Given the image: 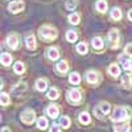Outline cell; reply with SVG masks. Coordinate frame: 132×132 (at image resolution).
<instances>
[{
    "instance_id": "4",
    "label": "cell",
    "mask_w": 132,
    "mask_h": 132,
    "mask_svg": "<svg viewBox=\"0 0 132 132\" xmlns=\"http://www.w3.org/2000/svg\"><path fill=\"white\" fill-rule=\"evenodd\" d=\"M120 45V35L119 30L111 29L108 32V46L111 49H118Z\"/></svg>"
},
{
    "instance_id": "34",
    "label": "cell",
    "mask_w": 132,
    "mask_h": 132,
    "mask_svg": "<svg viewBox=\"0 0 132 132\" xmlns=\"http://www.w3.org/2000/svg\"><path fill=\"white\" fill-rule=\"evenodd\" d=\"M124 53L129 58H132V44H127V45L124 46Z\"/></svg>"
},
{
    "instance_id": "2",
    "label": "cell",
    "mask_w": 132,
    "mask_h": 132,
    "mask_svg": "<svg viewBox=\"0 0 132 132\" xmlns=\"http://www.w3.org/2000/svg\"><path fill=\"white\" fill-rule=\"evenodd\" d=\"M38 36L42 41H52L57 38L58 33H57V29L53 28L52 25H44L38 29Z\"/></svg>"
},
{
    "instance_id": "22",
    "label": "cell",
    "mask_w": 132,
    "mask_h": 132,
    "mask_svg": "<svg viewBox=\"0 0 132 132\" xmlns=\"http://www.w3.org/2000/svg\"><path fill=\"white\" fill-rule=\"evenodd\" d=\"M69 82H70L71 85H78V83L81 82V77H79V74L77 73V71L71 73V74L69 75Z\"/></svg>"
},
{
    "instance_id": "23",
    "label": "cell",
    "mask_w": 132,
    "mask_h": 132,
    "mask_svg": "<svg viewBox=\"0 0 132 132\" xmlns=\"http://www.w3.org/2000/svg\"><path fill=\"white\" fill-rule=\"evenodd\" d=\"M57 70L60 71V73H66L69 70V63L66 62V61H60L58 63H57Z\"/></svg>"
},
{
    "instance_id": "5",
    "label": "cell",
    "mask_w": 132,
    "mask_h": 132,
    "mask_svg": "<svg viewBox=\"0 0 132 132\" xmlns=\"http://www.w3.org/2000/svg\"><path fill=\"white\" fill-rule=\"evenodd\" d=\"M66 96H68V101L71 104H78L82 101V93L78 89H70L68 91V95H66Z\"/></svg>"
},
{
    "instance_id": "26",
    "label": "cell",
    "mask_w": 132,
    "mask_h": 132,
    "mask_svg": "<svg viewBox=\"0 0 132 132\" xmlns=\"http://www.w3.org/2000/svg\"><path fill=\"white\" fill-rule=\"evenodd\" d=\"M58 96H60V91L57 89H54V87L48 91V98L50 101H56V99H58Z\"/></svg>"
},
{
    "instance_id": "35",
    "label": "cell",
    "mask_w": 132,
    "mask_h": 132,
    "mask_svg": "<svg viewBox=\"0 0 132 132\" xmlns=\"http://www.w3.org/2000/svg\"><path fill=\"white\" fill-rule=\"evenodd\" d=\"M60 126H61V124H60ZM60 126H58V124H53L52 128H50V131H52V132H53V131H61Z\"/></svg>"
},
{
    "instance_id": "37",
    "label": "cell",
    "mask_w": 132,
    "mask_h": 132,
    "mask_svg": "<svg viewBox=\"0 0 132 132\" xmlns=\"http://www.w3.org/2000/svg\"><path fill=\"white\" fill-rule=\"evenodd\" d=\"M131 71H132V62H131Z\"/></svg>"
},
{
    "instance_id": "28",
    "label": "cell",
    "mask_w": 132,
    "mask_h": 132,
    "mask_svg": "<svg viewBox=\"0 0 132 132\" xmlns=\"http://www.w3.org/2000/svg\"><path fill=\"white\" fill-rule=\"evenodd\" d=\"M111 19L119 21L120 19H122V11H120L119 8H112L111 9Z\"/></svg>"
},
{
    "instance_id": "32",
    "label": "cell",
    "mask_w": 132,
    "mask_h": 132,
    "mask_svg": "<svg viewBox=\"0 0 132 132\" xmlns=\"http://www.w3.org/2000/svg\"><path fill=\"white\" fill-rule=\"evenodd\" d=\"M77 5H78V0H68L65 4L66 9H69V11H74L77 8Z\"/></svg>"
},
{
    "instance_id": "21",
    "label": "cell",
    "mask_w": 132,
    "mask_h": 132,
    "mask_svg": "<svg viewBox=\"0 0 132 132\" xmlns=\"http://www.w3.org/2000/svg\"><path fill=\"white\" fill-rule=\"evenodd\" d=\"M0 61H2L3 66H9L11 62H12V56L9 53H3L2 57H0Z\"/></svg>"
},
{
    "instance_id": "11",
    "label": "cell",
    "mask_w": 132,
    "mask_h": 132,
    "mask_svg": "<svg viewBox=\"0 0 132 132\" xmlns=\"http://www.w3.org/2000/svg\"><path fill=\"white\" fill-rule=\"evenodd\" d=\"M58 114H60V108H58L57 104H50V106L46 108V115L50 116L52 119H56V118L58 116Z\"/></svg>"
},
{
    "instance_id": "25",
    "label": "cell",
    "mask_w": 132,
    "mask_h": 132,
    "mask_svg": "<svg viewBox=\"0 0 132 132\" xmlns=\"http://www.w3.org/2000/svg\"><path fill=\"white\" fill-rule=\"evenodd\" d=\"M66 40H68L69 42H75L77 40H78L77 32L75 30H68V33H66Z\"/></svg>"
},
{
    "instance_id": "29",
    "label": "cell",
    "mask_w": 132,
    "mask_h": 132,
    "mask_svg": "<svg viewBox=\"0 0 132 132\" xmlns=\"http://www.w3.org/2000/svg\"><path fill=\"white\" fill-rule=\"evenodd\" d=\"M77 52H78L79 54H86L87 52H89V48H87L86 42H79L78 45H77Z\"/></svg>"
},
{
    "instance_id": "3",
    "label": "cell",
    "mask_w": 132,
    "mask_h": 132,
    "mask_svg": "<svg viewBox=\"0 0 132 132\" xmlns=\"http://www.w3.org/2000/svg\"><path fill=\"white\" fill-rule=\"evenodd\" d=\"M110 111H111V106H110V103H107V102H101L98 106H95L94 110H93L94 115H95L96 119H99V120H102Z\"/></svg>"
},
{
    "instance_id": "36",
    "label": "cell",
    "mask_w": 132,
    "mask_h": 132,
    "mask_svg": "<svg viewBox=\"0 0 132 132\" xmlns=\"http://www.w3.org/2000/svg\"><path fill=\"white\" fill-rule=\"evenodd\" d=\"M128 19H129V21H132V9L128 12Z\"/></svg>"
},
{
    "instance_id": "27",
    "label": "cell",
    "mask_w": 132,
    "mask_h": 132,
    "mask_svg": "<svg viewBox=\"0 0 132 132\" xmlns=\"http://www.w3.org/2000/svg\"><path fill=\"white\" fill-rule=\"evenodd\" d=\"M79 20H81L79 13H71V15L69 16V23L73 24V25H78V24H79Z\"/></svg>"
},
{
    "instance_id": "19",
    "label": "cell",
    "mask_w": 132,
    "mask_h": 132,
    "mask_svg": "<svg viewBox=\"0 0 132 132\" xmlns=\"http://www.w3.org/2000/svg\"><path fill=\"white\" fill-rule=\"evenodd\" d=\"M95 8H96L98 12H101V13L106 12L107 11V2L106 0H98L96 4H95Z\"/></svg>"
},
{
    "instance_id": "12",
    "label": "cell",
    "mask_w": 132,
    "mask_h": 132,
    "mask_svg": "<svg viewBox=\"0 0 132 132\" xmlns=\"http://www.w3.org/2000/svg\"><path fill=\"white\" fill-rule=\"evenodd\" d=\"M114 131H118V132H127V131H129L128 120H126V122H116V124L114 126Z\"/></svg>"
},
{
    "instance_id": "24",
    "label": "cell",
    "mask_w": 132,
    "mask_h": 132,
    "mask_svg": "<svg viewBox=\"0 0 132 132\" xmlns=\"http://www.w3.org/2000/svg\"><path fill=\"white\" fill-rule=\"evenodd\" d=\"M131 83H132V77L129 74H126L123 78H122V86L124 87V89H129Z\"/></svg>"
},
{
    "instance_id": "15",
    "label": "cell",
    "mask_w": 132,
    "mask_h": 132,
    "mask_svg": "<svg viewBox=\"0 0 132 132\" xmlns=\"http://www.w3.org/2000/svg\"><path fill=\"white\" fill-rule=\"evenodd\" d=\"M36 89L38 90V91H45L46 89H48V81L45 79V78H40V79H37L36 81Z\"/></svg>"
},
{
    "instance_id": "8",
    "label": "cell",
    "mask_w": 132,
    "mask_h": 132,
    "mask_svg": "<svg viewBox=\"0 0 132 132\" xmlns=\"http://www.w3.org/2000/svg\"><path fill=\"white\" fill-rule=\"evenodd\" d=\"M8 9L11 13H19L24 9V2L23 0H16V2H12L8 5Z\"/></svg>"
},
{
    "instance_id": "18",
    "label": "cell",
    "mask_w": 132,
    "mask_h": 132,
    "mask_svg": "<svg viewBox=\"0 0 132 132\" xmlns=\"http://www.w3.org/2000/svg\"><path fill=\"white\" fill-rule=\"evenodd\" d=\"M108 74L111 75V77H119V74H120V68H119L116 63L110 65V66H108Z\"/></svg>"
},
{
    "instance_id": "1",
    "label": "cell",
    "mask_w": 132,
    "mask_h": 132,
    "mask_svg": "<svg viewBox=\"0 0 132 132\" xmlns=\"http://www.w3.org/2000/svg\"><path fill=\"white\" fill-rule=\"evenodd\" d=\"M132 112H131V108L129 107H116L114 110V114L111 116V120L112 122H126V120H129L132 116Z\"/></svg>"
},
{
    "instance_id": "10",
    "label": "cell",
    "mask_w": 132,
    "mask_h": 132,
    "mask_svg": "<svg viewBox=\"0 0 132 132\" xmlns=\"http://www.w3.org/2000/svg\"><path fill=\"white\" fill-rule=\"evenodd\" d=\"M46 57H48L50 61L58 60V57H60V50H58V48H56V46L48 48V50H46Z\"/></svg>"
},
{
    "instance_id": "9",
    "label": "cell",
    "mask_w": 132,
    "mask_h": 132,
    "mask_svg": "<svg viewBox=\"0 0 132 132\" xmlns=\"http://www.w3.org/2000/svg\"><path fill=\"white\" fill-rule=\"evenodd\" d=\"M7 45L13 50L19 48V36L16 35V33H12V35H9L7 37Z\"/></svg>"
},
{
    "instance_id": "6",
    "label": "cell",
    "mask_w": 132,
    "mask_h": 132,
    "mask_svg": "<svg viewBox=\"0 0 132 132\" xmlns=\"http://www.w3.org/2000/svg\"><path fill=\"white\" fill-rule=\"evenodd\" d=\"M20 119H21V122L25 123V124H32L33 122H35V119H36V112L33 111L32 108H27V110H24V111L21 112Z\"/></svg>"
},
{
    "instance_id": "31",
    "label": "cell",
    "mask_w": 132,
    "mask_h": 132,
    "mask_svg": "<svg viewBox=\"0 0 132 132\" xmlns=\"http://www.w3.org/2000/svg\"><path fill=\"white\" fill-rule=\"evenodd\" d=\"M37 127H38L40 129H46V128H48V120L44 118V116L38 118V120H37Z\"/></svg>"
},
{
    "instance_id": "13",
    "label": "cell",
    "mask_w": 132,
    "mask_h": 132,
    "mask_svg": "<svg viewBox=\"0 0 132 132\" xmlns=\"http://www.w3.org/2000/svg\"><path fill=\"white\" fill-rule=\"evenodd\" d=\"M91 45L95 50H102L104 48V42H103V38L102 37H94L91 40Z\"/></svg>"
},
{
    "instance_id": "20",
    "label": "cell",
    "mask_w": 132,
    "mask_h": 132,
    "mask_svg": "<svg viewBox=\"0 0 132 132\" xmlns=\"http://www.w3.org/2000/svg\"><path fill=\"white\" fill-rule=\"evenodd\" d=\"M79 122H81V124H89L90 122H91V118H90V114L89 112H86V111H83V112H81L79 114Z\"/></svg>"
},
{
    "instance_id": "7",
    "label": "cell",
    "mask_w": 132,
    "mask_h": 132,
    "mask_svg": "<svg viewBox=\"0 0 132 132\" xmlns=\"http://www.w3.org/2000/svg\"><path fill=\"white\" fill-rule=\"evenodd\" d=\"M86 81L91 85H98L99 81H101V75L95 70H89L86 73Z\"/></svg>"
},
{
    "instance_id": "30",
    "label": "cell",
    "mask_w": 132,
    "mask_h": 132,
    "mask_svg": "<svg viewBox=\"0 0 132 132\" xmlns=\"http://www.w3.org/2000/svg\"><path fill=\"white\" fill-rule=\"evenodd\" d=\"M0 102H2V106H8L11 103V98L7 93H2V95H0Z\"/></svg>"
},
{
    "instance_id": "33",
    "label": "cell",
    "mask_w": 132,
    "mask_h": 132,
    "mask_svg": "<svg viewBox=\"0 0 132 132\" xmlns=\"http://www.w3.org/2000/svg\"><path fill=\"white\" fill-rule=\"evenodd\" d=\"M60 124L62 128H69L70 127V119L68 116H62L61 120H60Z\"/></svg>"
},
{
    "instance_id": "16",
    "label": "cell",
    "mask_w": 132,
    "mask_h": 132,
    "mask_svg": "<svg viewBox=\"0 0 132 132\" xmlns=\"http://www.w3.org/2000/svg\"><path fill=\"white\" fill-rule=\"evenodd\" d=\"M25 45H27V48L28 49H30V50H35L36 49V38H35V36H28L27 38H25Z\"/></svg>"
},
{
    "instance_id": "14",
    "label": "cell",
    "mask_w": 132,
    "mask_h": 132,
    "mask_svg": "<svg viewBox=\"0 0 132 132\" xmlns=\"http://www.w3.org/2000/svg\"><path fill=\"white\" fill-rule=\"evenodd\" d=\"M27 90V85L24 83V82H20V83H17V85H15L13 86V89H12V94L13 95H20L23 91H25Z\"/></svg>"
},
{
    "instance_id": "17",
    "label": "cell",
    "mask_w": 132,
    "mask_h": 132,
    "mask_svg": "<svg viewBox=\"0 0 132 132\" xmlns=\"http://www.w3.org/2000/svg\"><path fill=\"white\" fill-rule=\"evenodd\" d=\"M13 71H15L16 74H19V75L24 74V71H25V65L21 62V61H17V62L13 65Z\"/></svg>"
}]
</instances>
